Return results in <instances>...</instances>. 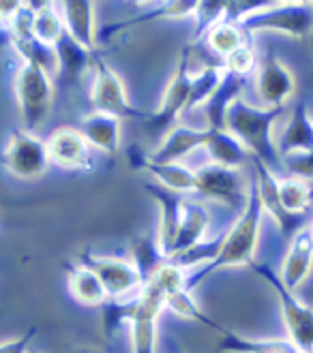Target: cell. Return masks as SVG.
I'll use <instances>...</instances> for the list:
<instances>
[{"label":"cell","instance_id":"cell-1","mask_svg":"<svg viewBox=\"0 0 313 353\" xmlns=\"http://www.w3.org/2000/svg\"><path fill=\"white\" fill-rule=\"evenodd\" d=\"M283 116V108H256L243 97L232 103L225 116V129L232 133L254 159L262 161L275 172L281 161L273 131L277 120Z\"/></svg>","mask_w":313,"mask_h":353},{"label":"cell","instance_id":"cell-2","mask_svg":"<svg viewBox=\"0 0 313 353\" xmlns=\"http://www.w3.org/2000/svg\"><path fill=\"white\" fill-rule=\"evenodd\" d=\"M262 216H264V208L258 197L256 178H252L245 210L238 214L236 223L229 227V232L219 240V251H217L215 259L208 263V268L204 270V274L200 279H204L211 272H217V270H223V268L254 263V255L258 251V240H260Z\"/></svg>","mask_w":313,"mask_h":353},{"label":"cell","instance_id":"cell-3","mask_svg":"<svg viewBox=\"0 0 313 353\" xmlns=\"http://www.w3.org/2000/svg\"><path fill=\"white\" fill-rule=\"evenodd\" d=\"M15 101L24 129L35 133L50 118L54 103V81L52 75L30 62H22L13 81Z\"/></svg>","mask_w":313,"mask_h":353},{"label":"cell","instance_id":"cell-4","mask_svg":"<svg viewBox=\"0 0 313 353\" xmlns=\"http://www.w3.org/2000/svg\"><path fill=\"white\" fill-rule=\"evenodd\" d=\"M254 270L258 274H262L270 283V287L275 289L292 347L296 349V353H313V308L301 302L294 296V292H290L283 285L281 276L275 274L268 265H254Z\"/></svg>","mask_w":313,"mask_h":353},{"label":"cell","instance_id":"cell-5","mask_svg":"<svg viewBox=\"0 0 313 353\" xmlns=\"http://www.w3.org/2000/svg\"><path fill=\"white\" fill-rule=\"evenodd\" d=\"M198 176V189L196 193L206 201H217L234 212H243L247 199H249V186L252 180L245 184L240 170L221 168L215 163H206L196 170Z\"/></svg>","mask_w":313,"mask_h":353},{"label":"cell","instance_id":"cell-6","mask_svg":"<svg viewBox=\"0 0 313 353\" xmlns=\"http://www.w3.org/2000/svg\"><path fill=\"white\" fill-rule=\"evenodd\" d=\"M191 81H193V73L189 69V58L182 56L172 79H170L168 88H165V92H163L159 108L149 116L146 127L155 133H159V135H163V137L168 135L178 124L180 116H184L187 112H189Z\"/></svg>","mask_w":313,"mask_h":353},{"label":"cell","instance_id":"cell-7","mask_svg":"<svg viewBox=\"0 0 313 353\" xmlns=\"http://www.w3.org/2000/svg\"><path fill=\"white\" fill-rule=\"evenodd\" d=\"M99 276V281L106 287V294L112 300H133L142 292L146 283V276L142 270L131 259L120 257H99V255H86L84 263Z\"/></svg>","mask_w":313,"mask_h":353},{"label":"cell","instance_id":"cell-8","mask_svg":"<svg viewBox=\"0 0 313 353\" xmlns=\"http://www.w3.org/2000/svg\"><path fill=\"white\" fill-rule=\"evenodd\" d=\"M3 159H5L7 170L22 180L41 178L48 172L50 163H52L50 152H48V143L37 133H30L26 129H19V131L11 133Z\"/></svg>","mask_w":313,"mask_h":353},{"label":"cell","instance_id":"cell-9","mask_svg":"<svg viewBox=\"0 0 313 353\" xmlns=\"http://www.w3.org/2000/svg\"><path fill=\"white\" fill-rule=\"evenodd\" d=\"M91 103H93V112H101V114H108V116H114L120 120L142 116L137 110H133L120 75L101 60L95 62L93 84H91Z\"/></svg>","mask_w":313,"mask_h":353},{"label":"cell","instance_id":"cell-10","mask_svg":"<svg viewBox=\"0 0 313 353\" xmlns=\"http://www.w3.org/2000/svg\"><path fill=\"white\" fill-rule=\"evenodd\" d=\"M245 32L275 30L290 37H307L313 28V7L307 5H266L240 24Z\"/></svg>","mask_w":313,"mask_h":353},{"label":"cell","instance_id":"cell-11","mask_svg":"<svg viewBox=\"0 0 313 353\" xmlns=\"http://www.w3.org/2000/svg\"><path fill=\"white\" fill-rule=\"evenodd\" d=\"M296 90V79L277 56H266L256 71V92L264 108H283Z\"/></svg>","mask_w":313,"mask_h":353},{"label":"cell","instance_id":"cell-12","mask_svg":"<svg viewBox=\"0 0 313 353\" xmlns=\"http://www.w3.org/2000/svg\"><path fill=\"white\" fill-rule=\"evenodd\" d=\"M254 165H256V189H258V197L262 201L264 212H268L275 219V223L281 227V232H285L287 236L294 238L301 232L305 214L296 216V214L285 212L281 201H279V191H277L279 176L270 168H266V165L258 159H254Z\"/></svg>","mask_w":313,"mask_h":353},{"label":"cell","instance_id":"cell-13","mask_svg":"<svg viewBox=\"0 0 313 353\" xmlns=\"http://www.w3.org/2000/svg\"><path fill=\"white\" fill-rule=\"evenodd\" d=\"M46 143H48L50 161L62 170L84 168L91 157V143L82 135L79 129L73 127H60L52 131Z\"/></svg>","mask_w":313,"mask_h":353},{"label":"cell","instance_id":"cell-14","mask_svg":"<svg viewBox=\"0 0 313 353\" xmlns=\"http://www.w3.org/2000/svg\"><path fill=\"white\" fill-rule=\"evenodd\" d=\"M149 191L153 193V199H157V203L161 208L159 232H157L159 251L163 253L165 259H170L172 248H174L176 238H178V230H180L184 199H182V195L163 189V186H149Z\"/></svg>","mask_w":313,"mask_h":353},{"label":"cell","instance_id":"cell-15","mask_svg":"<svg viewBox=\"0 0 313 353\" xmlns=\"http://www.w3.org/2000/svg\"><path fill=\"white\" fill-rule=\"evenodd\" d=\"M204 141H206L204 127L176 124V127L161 139V143L149 157V161H153V163H182L198 148H204Z\"/></svg>","mask_w":313,"mask_h":353},{"label":"cell","instance_id":"cell-16","mask_svg":"<svg viewBox=\"0 0 313 353\" xmlns=\"http://www.w3.org/2000/svg\"><path fill=\"white\" fill-rule=\"evenodd\" d=\"M311 268H313V236L309 227H303L287 246L279 276L290 292H296L309 276Z\"/></svg>","mask_w":313,"mask_h":353},{"label":"cell","instance_id":"cell-17","mask_svg":"<svg viewBox=\"0 0 313 353\" xmlns=\"http://www.w3.org/2000/svg\"><path fill=\"white\" fill-rule=\"evenodd\" d=\"M208 227H211V214L208 210L198 203V201H187L184 199V210H182V221H180V230L176 244L172 248V255L168 261L180 259L187 253L196 251L198 246L204 244V238L208 234Z\"/></svg>","mask_w":313,"mask_h":353},{"label":"cell","instance_id":"cell-18","mask_svg":"<svg viewBox=\"0 0 313 353\" xmlns=\"http://www.w3.org/2000/svg\"><path fill=\"white\" fill-rule=\"evenodd\" d=\"M67 34L79 48L93 52L97 46V22H95V3L88 0H69L58 5Z\"/></svg>","mask_w":313,"mask_h":353},{"label":"cell","instance_id":"cell-19","mask_svg":"<svg viewBox=\"0 0 313 353\" xmlns=\"http://www.w3.org/2000/svg\"><path fill=\"white\" fill-rule=\"evenodd\" d=\"M204 150L208 154V163H215L229 170H240L249 161V157H252V152L227 129H206Z\"/></svg>","mask_w":313,"mask_h":353},{"label":"cell","instance_id":"cell-20","mask_svg":"<svg viewBox=\"0 0 313 353\" xmlns=\"http://www.w3.org/2000/svg\"><path fill=\"white\" fill-rule=\"evenodd\" d=\"M120 124H122L120 118L101 114V112H91L82 118L77 129L86 137L91 148L114 154L120 148Z\"/></svg>","mask_w":313,"mask_h":353},{"label":"cell","instance_id":"cell-21","mask_svg":"<svg viewBox=\"0 0 313 353\" xmlns=\"http://www.w3.org/2000/svg\"><path fill=\"white\" fill-rule=\"evenodd\" d=\"M277 150L281 157L313 150V122L309 118L305 103L296 105L294 112H292L285 129L277 141Z\"/></svg>","mask_w":313,"mask_h":353},{"label":"cell","instance_id":"cell-22","mask_svg":"<svg viewBox=\"0 0 313 353\" xmlns=\"http://www.w3.org/2000/svg\"><path fill=\"white\" fill-rule=\"evenodd\" d=\"M140 165L146 172H151L155 176L159 186H163V189H168L172 193L187 195V193H196L198 189L196 170H191L189 165H184V163H153L149 159H144Z\"/></svg>","mask_w":313,"mask_h":353},{"label":"cell","instance_id":"cell-23","mask_svg":"<svg viewBox=\"0 0 313 353\" xmlns=\"http://www.w3.org/2000/svg\"><path fill=\"white\" fill-rule=\"evenodd\" d=\"M69 294L86 306H99L108 300L106 287L91 268L75 263L69 268Z\"/></svg>","mask_w":313,"mask_h":353},{"label":"cell","instance_id":"cell-24","mask_svg":"<svg viewBox=\"0 0 313 353\" xmlns=\"http://www.w3.org/2000/svg\"><path fill=\"white\" fill-rule=\"evenodd\" d=\"M208 48H211L219 58L221 62L229 56L234 54L236 50H240L243 46H247V32L243 30L240 24L236 22H229V19H221L217 22L211 30L204 34Z\"/></svg>","mask_w":313,"mask_h":353},{"label":"cell","instance_id":"cell-25","mask_svg":"<svg viewBox=\"0 0 313 353\" xmlns=\"http://www.w3.org/2000/svg\"><path fill=\"white\" fill-rule=\"evenodd\" d=\"M32 34L39 43L48 48H56L60 43V39L67 34V30L58 5L46 3L39 11L32 13Z\"/></svg>","mask_w":313,"mask_h":353},{"label":"cell","instance_id":"cell-26","mask_svg":"<svg viewBox=\"0 0 313 353\" xmlns=\"http://www.w3.org/2000/svg\"><path fill=\"white\" fill-rule=\"evenodd\" d=\"M225 77V69L223 65H208L204 69H200L198 73H193V81H191V101H189V112L202 110L208 101L213 99V94L219 90L221 81Z\"/></svg>","mask_w":313,"mask_h":353},{"label":"cell","instance_id":"cell-27","mask_svg":"<svg viewBox=\"0 0 313 353\" xmlns=\"http://www.w3.org/2000/svg\"><path fill=\"white\" fill-rule=\"evenodd\" d=\"M277 191H279V201L283 205V210L290 212V214H305L311 205V189L307 180H301V178H279L277 180Z\"/></svg>","mask_w":313,"mask_h":353},{"label":"cell","instance_id":"cell-28","mask_svg":"<svg viewBox=\"0 0 313 353\" xmlns=\"http://www.w3.org/2000/svg\"><path fill=\"white\" fill-rule=\"evenodd\" d=\"M221 332L219 349L227 353H296V349L292 347V343L283 341H247L227 330Z\"/></svg>","mask_w":313,"mask_h":353},{"label":"cell","instance_id":"cell-29","mask_svg":"<svg viewBox=\"0 0 313 353\" xmlns=\"http://www.w3.org/2000/svg\"><path fill=\"white\" fill-rule=\"evenodd\" d=\"M165 308H170L174 315L182 317V319H191V321H200L204 325H211L217 327L211 319L202 315V310L193 298V289H182V292H176L172 296H168L165 300Z\"/></svg>","mask_w":313,"mask_h":353},{"label":"cell","instance_id":"cell-30","mask_svg":"<svg viewBox=\"0 0 313 353\" xmlns=\"http://www.w3.org/2000/svg\"><path fill=\"white\" fill-rule=\"evenodd\" d=\"M223 69L225 73L229 75H236V77H247L258 71V56H256V50L252 46H243L240 50H236L234 54H229L223 62Z\"/></svg>","mask_w":313,"mask_h":353},{"label":"cell","instance_id":"cell-31","mask_svg":"<svg viewBox=\"0 0 313 353\" xmlns=\"http://www.w3.org/2000/svg\"><path fill=\"white\" fill-rule=\"evenodd\" d=\"M283 168L287 170L292 178L313 180V150L283 157Z\"/></svg>","mask_w":313,"mask_h":353},{"label":"cell","instance_id":"cell-32","mask_svg":"<svg viewBox=\"0 0 313 353\" xmlns=\"http://www.w3.org/2000/svg\"><path fill=\"white\" fill-rule=\"evenodd\" d=\"M35 334H37L35 330H28L24 336H17V339L0 343V353H30L28 351V345L35 339Z\"/></svg>","mask_w":313,"mask_h":353},{"label":"cell","instance_id":"cell-33","mask_svg":"<svg viewBox=\"0 0 313 353\" xmlns=\"http://www.w3.org/2000/svg\"><path fill=\"white\" fill-rule=\"evenodd\" d=\"M22 9H24V3H15V0H0V24L11 26Z\"/></svg>","mask_w":313,"mask_h":353},{"label":"cell","instance_id":"cell-34","mask_svg":"<svg viewBox=\"0 0 313 353\" xmlns=\"http://www.w3.org/2000/svg\"><path fill=\"white\" fill-rule=\"evenodd\" d=\"M79 353H99V351H95V349H82Z\"/></svg>","mask_w":313,"mask_h":353},{"label":"cell","instance_id":"cell-35","mask_svg":"<svg viewBox=\"0 0 313 353\" xmlns=\"http://www.w3.org/2000/svg\"><path fill=\"white\" fill-rule=\"evenodd\" d=\"M309 230H311V236H313V223H311V227H309Z\"/></svg>","mask_w":313,"mask_h":353},{"label":"cell","instance_id":"cell-36","mask_svg":"<svg viewBox=\"0 0 313 353\" xmlns=\"http://www.w3.org/2000/svg\"><path fill=\"white\" fill-rule=\"evenodd\" d=\"M311 48H313V41H311Z\"/></svg>","mask_w":313,"mask_h":353}]
</instances>
